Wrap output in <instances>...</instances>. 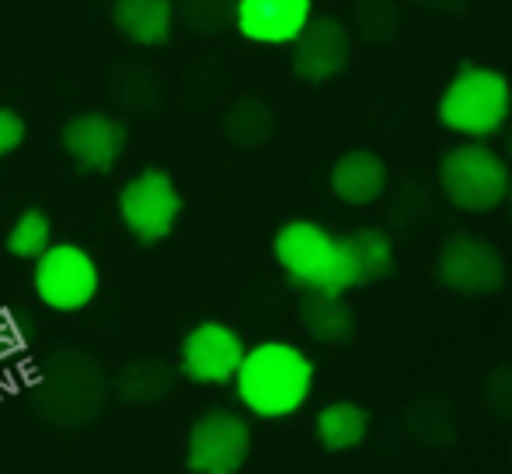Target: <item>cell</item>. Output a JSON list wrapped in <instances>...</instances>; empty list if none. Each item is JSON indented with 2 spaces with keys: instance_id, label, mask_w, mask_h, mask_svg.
Segmentation results:
<instances>
[{
  "instance_id": "1",
  "label": "cell",
  "mask_w": 512,
  "mask_h": 474,
  "mask_svg": "<svg viewBox=\"0 0 512 474\" xmlns=\"http://www.w3.org/2000/svg\"><path fill=\"white\" fill-rule=\"evenodd\" d=\"M237 401L258 419H286L307 405L314 391V363L293 342H258L244 349L234 373Z\"/></svg>"
},
{
  "instance_id": "2",
  "label": "cell",
  "mask_w": 512,
  "mask_h": 474,
  "mask_svg": "<svg viewBox=\"0 0 512 474\" xmlns=\"http://www.w3.org/2000/svg\"><path fill=\"white\" fill-rule=\"evenodd\" d=\"M112 380L98 359L81 349H56L42 359L32 387V408L60 429H81L105 412Z\"/></svg>"
},
{
  "instance_id": "3",
  "label": "cell",
  "mask_w": 512,
  "mask_h": 474,
  "mask_svg": "<svg viewBox=\"0 0 512 474\" xmlns=\"http://www.w3.org/2000/svg\"><path fill=\"white\" fill-rule=\"evenodd\" d=\"M436 116L446 133L464 140H492L509 126L512 116V84L502 70L464 63L443 88Z\"/></svg>"
},
{
  "instance_id": "4",
  "label": "cell",
  "mask_w": 512,
  "mask_h": 474,
  "mask_svg": "<svg viewBox=\"0 0 512 474\" xmlns=\"http://www.w3.org/2000/svg\"><path fill=\"white\" fill-rule=\"evenodd\" d=\"M272 255H276L279 269L286 272V279L300 290H352L342 237L324 231L314 220H290L279 227L276 241H272Z\"/></svg>"
},
{
  "instance_id": "5",
  "label": "cell",
  "mask_w": 512,
  "mask_h": 474,
  "mask_svg": "<svg viewBox=\"0 0 512 474\" xmlns=\"http://www.w3.org/2000/svg\"><path fill=\"white\" fill-rule=\"evenodd\" d=\"M512 168L485 140H464L439 161V189L457 210L492 213L506 203Z\"/></svg>"
},
{
  "instance_id": "6",
  "label": "cell",
  "mask_w": 512,
  "mask_h": 474,
  "mask_svg": "<svg viewBox=\"0 0 512 474\" xmlns=\"http://www.w3.org/2000/svg\"><path fill=\"white\" fill-rule=\"evenodd\" d=\"M32 286L35 297L49 307V311L60 314H74L84 311L91 300L98 297V262L81 248V244H49L39 258H35V272H32Z\"/></svg>"
},
{
  "instance_id": "7",
  "label": "cell",
  "mask_w": 512,
  "mask_h": 474,
  "mask_svg": "<svg viewBox=\"0 0 512 474\" xmlns=\"http://www.w3.org/2000/svg\"><path fill=\"white\" fill-rule=\"evenodd\" d=\"M178 217H182V192L168 171L147 168L122 185L119 220L140 244H157L171 237Z\"/></svg>"
},
{
  "instance_id": "8",
  "label": "cell",
  "mask_w": 512,
  "mask_h": 474,
  "mask_svg": "<svg viewBox=\"0 0 512 474\" xmlns=\"http://www.w3.org/2000/svg\"><path fill=\"white\" fill-rule=\"evenodd\" d=\"M436 279L457 297H492L506 286V258L478 234H450L436 255Z\"/></svg>"
},
{
  "instance_id": "9",
  "label": "cell",
  "mask_w": 512,
  "mask_h": 474,
  "mask_svg": "<svg viewBox=\"0 0 512 474\" xmlns=\"http://www.w3.org/2000/svg\"><path fill=\"white\" fill-rule=\"evenodd\" d=\"M251 454V426L237 412L216 408L196 419L185 450V468L192 474H237Z\"/></svg>"
},
{
  "instance_id": "10",
  "label": "cell",
  "mask_w": 512,
  "mask_h": 474,
  "mask_svg": "<svg viewBox=\"0 0 512 474\" xmlns=\"http://www.w3.org/2000/svg\"><path fill=\"white\" fill-rule=\"evenodd\" d=\"M244 339L223 321H199L178 349V373L192 384H230L244 359Z\"/></svg>"
},
{
  "instance_id": "11",
  "label": "cell",
  "mask_w": 512,
  "mask_h": 474,
  "mask_svg": "<svg viewBox=\"0 0 512 474\" xmlns=\"http://www.w3.org/2000/svg\"><path fill=\"white\" fill-rule=\"evenodd\" d=\"M352 63V32L338 18H310L293 42V74L307 84H328Z\"/></svg>"
},
{
  "instance_id": "12",
  "label": "cell",
  "mask_w": 512,
  "mask_h": 474,
  "mask_svg": "<svg viewBox=\"0 0 512 474\" xmlns=\"http://www.w3.org/2000/svg\"><path fill=\"white\" fill-rule=\"evenodd\" d=\"M310 18L314 0H234L230 25L255 46H293Z\"/></svg>"
},
{
  "instance_id": "13",
  "label": "cell",
  "mask_w": 512,
  "mask_h": 474,
  "mask_svg": "<svg viewBox=\"0 0 512 474\" xmlns=\"http://www.w3.org/2000/svg\"><path fill=\"white\" fill-rule=\"evenodd\" d=\"M60 143L70 161L77 164V171L105 175L119 164L122 150H126V126L102 112H81L63 126Z\"/></svg>"
},
{
  "instance_id": "14",
  "label": "cell",
  "mask_w": 512,
  "mask_h": 474,
  "mask_svg": "<svg viewBox=\"0 0 512 474\" xmlns=\"http://www.w3.org/2000/svg\"><path fill=\"white\" fill-rule=\"evenodd\" d=\"M328 185L345 206H373L387 192V164L373 150H349L331 164Z\"/></svg>"
},
{
  "instance_id": "15",
  "label": "cell",
  "mask_w": 512,
  "mask_h": 474,
  "mask_svg": "<svg viewBox=\"0 0 512 474\" xmlns=\"http://www.w3.org/2000/svg\"><path fill=\"white\" fill-rule=\"evenodd\" d=\"M175 0H115L112 25L133 46L157 49L175 32Z\"/></svg>"
},
{
  "instance_id": "16",
  "label": "cell",
  "mask_w": 512,
  "mask_h": 474,
  "mask_svg": "<svg viewBox=\"0 0 512 474\" xmlns=\"http://www.w3.org/2000/svg\"><path fill=\"white\" fill-rule=\"evenodd\" d=\"M300 325L321 346H345L356 335V314L342 293L307 290L300 300Z\"/></svg>"
},
{
  "instance_id": "17",
  "label": "cell",
  "mask_w": 512,
  "mask_h": 474,
  "mask_svg": "<svg viewBox=\"0 0 512 474\" xmlns=\"http://www.w3.org/2000/svg\"><path fill=\"white\" fill-rule=\"evenodd\" d=\"M342 248L352 272V286L380 283L394 272V241L380 227H359L349 237H342Z\"/></svg>"
},
{
  "instance_id": "18",
  "label": "cell",
  "mask_w": 512,
  "mask_h": 474,
  "mask_svg": "<svg viewBox=\"0 0 512 474\" xmlns=\"http://www.w3.org/2000/svg\"><path fill=\"white\" fill-rule=\"evenodd\" d=\"M178 380V370L164 359H133L126 363L112 380L115 398H122L126 405H157L161 398H168L171 387Z\"/></svg>"
},
{
  "instance_id": "19",
  "label": "cell",
  "mask_w": 512,
  "mask_h": 474,
  "mask_svg": "<svg viewBox=\"0 0 512 474\" xmlns=\"http://www.w3.org/2000/svg\"><path fill=\"white\" fill-rule=\"evenodd\" d=\"M317 443L331 454H345V450L359 447L370 433V412L356 401H331L317 412L314 419Z\"/></svg>"
},
{
  "instance_id": "20",
  "label": "cell",
  "mask_w": 512,
  "mask_h": 474,
  "mask_svg": "<svg viewBox=\"0 0 512 474\" xmlns=\"http://www.w3.org/2000/svg\"><path fill=\"white\" fill-rule=\"evenodd\" d=\"M272 126H276V122H272V112L262 98H241V102L230 105L227 116H223V133L241 150H255V147H262V143H269Z\"/></svg>"
},
{
  "instance_id": "21",
  "label": "cell",
  "mask_w": 512,
  "mask_h": 474,
  "mask_svg": "<svg viewBox=\"0 0 512 474\" xmlns=\"http://www.w3.org/2000/svg\"><path fill=\"white\" fill-rule=\"evenodd\" d=\"M49 244H53V224H49V217L42 210H25L14 220L11 231H7L4 248L7 255L21 258V262H35Z\"/></svg>"
},
{
  "instance_id": "22",
  "label": "cell",
  "mask_w": 512,
  "mask_h": 474,
  "mask_svg": "<svg viewBox=\"0 0 512 474\" xmlns=\"http://www.w3.org/2000/svg\"><path fill=\"white\" fill-rule=\"evenodd\" d=\"M408 429L422 443H429V447H446V443L457 440V422H453V412H450V405L439 401V398L418 401L408 415Z\"/></svg>"
},
{
  "instance_id": "23",
  "label": "cell",
  "mask_w": 512,
  "mask_h": 474,
  "mask_svg": "<svg viewBox=\"0 0 512 474\" xmlns=\"http://www.w3.org/2000/svg\"><path fill=\"white\" fill-rule=\"evenodd\" d=\"M175 18H182L192 32H220L234 21V0H178Z\"/></svg>"
},
{
  "instance_id": "24",
  "label": "cell",
  "mask_w": 512,
  "mask_h": 474,
  "mask_svg": "<svg viewBox=\"0 0 512 474\" xmlns=\"http://www.w3.org/2000/svg\"><path fill=\"white\" fill-rule=\"evenodd\" d=\"M485 408L495 419H512V370H492L485 380Z\"/></svg>"
},
{
  "instance_id": "25",
  "label": "cell",
  "mask_w": 512,
  "mask_h": 474,
  "mask_svg": "<svg viewBox=\"0 0 512 474\" xmlns=\"http://www.w3.org/2000/svg\"><path fill=\"white\" fill-rule=\"evenodd\" d=\"M356 21L366 39H387L394 21H398V11H394L391 0H377V11H370L363 0H356Z\"/></svg>"
},
{
  "instance_id": "26",
  "label": "cell",
  "mask_w": 512,
  "mask_h": 474,
  "mask_svg": "<svg viewBox=\"0 0 512 474\" xmlns=\"http://www.w3.org/2000/svg\"><path fill=\"white\" fill-rule=\"evenodd\" d=\"M25 119L18 116L14 109H7V105H0V161L4 157H11L14 150L25 143Z\"/></svg>"
},
{
  "instance_id": "27",
  "label": "cell",
  "mask_w": 512,
  "mask_h": 474,
  "mask_svg": "<svg viewBox=\"0 0 512 474\" xmlns=\"http://www.w3.org/2000/svg\"><path fill=\"white\" fill-rule=\"evenodd\" d=\"M502 133H506V161L512 164V126H506Z\"/></svg>"
},
{
  "instance_id": "28",
  "label": "cell",
  "mask_w": 512,
  "mask_h": 474,
  "mask_svg": "<svg viewBox=\"0 0 512 474\" xmlns=\"http://www.w3.org/2000/svg\"><path fill=\"white\" fill-rule=\"evenodd\" d=\"M506 199H509V206H512V182H509V196Z\"/></svg>"
},
{
  "instance_id": "29",
  "label": "cell",
  "mask_w": 512,
  "mask_h": 474,
  "mask_svg": "<svg viewBox=\"0 0 512 474\" xmlns=\"http://www.w3.org/2000/svg\"><path fill=\"white\" fill-rule=\"evenodd\" d=\"M509 454H512V440H509Z\"/></svg>"
}]
</instances>
